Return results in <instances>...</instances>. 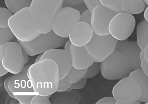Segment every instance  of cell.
<instances>
[{
	"label": "cell",
	"instance_id": "obj_1",
	"mask_svg": "<svg viewBox=\"0 0 148 104\" xmlns=\"http://www.w3.org/2000/svg\"><path fill=\"white\" fill-rule=\"evenodd\" d=\"M27 75L36 94L49 97L57 90L59 67L55 61L45 59L30 65Z\"/></svg>",
	"mask_w": 148,
	"mask_h": 104
},
{
	"label": "cell",
	"instance_id": "obj_2",
	"mask_svg": "<svg viewBox=\"0 0 148 104\" xmlns=\"http://www.w3.org/2000/svg\"><path fill=\"white\" fill-rule=\"evenodd\" d=\"M63 5V0H32L30 13L38 32L46 33L52 30L54 17Z\"/></svg>",
	"mask_w": 148,
	"mask_h": 104
},
{
	"label": "cell",
	"instance_id": "obj_3",
	"mask_svg": "<svg viewBox=\"0 0 148 104\" xmlns=\"http://www.w3.org/2000/svg\"><path fill=\"white\" fill-rule=\"evenodd\" d=\"M100 64L102 75L109 80H121L129 77L133 71L129 58L116 50Z\"/></svg>",
	"mask_w": 148,
	"mask_h": 104
},
{
	"label": "cell",
	"instance_id": "obj_4",
	"mask_svg": "<svg viewBox=\"0 0 148 104\" xmlns=\"http://www.w3.org/2000/svg\"><path fill=\"white\" fill-rule=\"evenodd\" d=\"M9 27L18 40L28 42L39 36L30 14L29 8L22 9L9 19Z\"/></svg>",
	"mask_w": 148,
	"mask_h": 104
},
{
	"label": "cell",
	"instance_id": "obj_5",
	"mask_svg": "<svg viewBox=\"0 0 148 104\" xmlns=\"http://www.w3.org/2000/svg\"><path fill=\"white\" fill-rule=\"evenodd\" d=\"M64 39L58 36L51 30L46 33H40L29 41H18L24 50L29 56H33L61 47L64 43Z\"/></svg>",
	"mask_w": 148,
	"mask_h": 104
},
{
	"label": "cell",
	"instance_id": "obj_6",
	"mask_svg": "<svg viewBox=\"0 0 148 104\" xmlns=\"http://www.w3.org/2000/svg\"><path fill=\"white\" fill-rule=\"evenodd\" d=\"M22 50L18 42L11 41L0 45V63L9 73H19L25 66Z\"/></svg>",
	"mask_w": 148,
	"mask_h": 104
},
{
	"label": "cell",
	"instance_id": "obj_7",
	"mask_svg": "<svg viewBox=\"0 0 148 104\" xmlns=\"http://www.w3.org/2000/svg\"><path fill=\"white\" fill-rule=\"evenodd\" d=\"M30 65L25 66L19 73L12 75L8 83L10 91L21 104H30L36 94L27 75Z\"/></svg>",
	"mask_w": 148,
	"mask_h": 104
},
{
	"label": "cell",
	"instance_id": "obj_8",
	"mask_svg": "<svg viewBox=\"0 0 148 104\" xmlns=\"http://www.w3.org/2000/svg\"><path fill=\"white\" fill-rule=\"evenodd\" d=\"M80 12L68 6L62 7L55 14L51 29L58 36L69 37L70 31L75 24L80 21Z\"/></svg>",
	"mask_w": 148,
	"mask_h": 104
},
{
	"label": "cell",
	"instance_id": "obj_9",
	"mask_svg": "<svg viewBox=\"0 0 148 104\" xmlns=\"http://www.w3.org/2000/svg\"><path fill=\"white\" fill-rule=\"evenodd\" d=\"M117 41L110 35H100L94 33L90 41L84 46L95 62L101 63L115 50Z\"/></svg>",
	"mask_w": 148,
	"mask_h": 104
},
{
	"label": "cell",
	"instance_id": "obj_10",
	"mask_svg": "<svg viewBox=\"0 0 148 104\" xmlns=\"http://www.w3.org/2000/svg\"><path fill=\"white\" fill-rule=\"evenodd\" d=\"M136 19L132 14L117 13L111 20L109 26L110 35L117 40L127 39L135 27Z\"/></svg>",
	"mask_w": 148,
	"mask_h": 104
},
{
	"label": "cell",
	"instance_id": "obj_11",
	"mask_svg": "<svg viewBox=\"0 0 148 104\" xmlns=\"http://www.w3.org/2000/svg\"><path fill=\"white\" fill-rule=\"evenodd\" d=\"M113 97L119 101L127 103L135 102L140 98V87L134 79L129 77L120 80L112 90Z\"/></svg>",
	"mask_w": 148,
	"mask_h": 104
},
{
	"label": "cell",
	"instance_id": "obj_12",
	"mask_svg": "<svg viewBox=\"0 0 148 104\" xmlns=\"http://www.w3.org/2000/svg\"><path fill=\"white\" fill-rule=\"evenodd\" d=\"M117 13L101 4L95 7L92 12L90 24L94 33L100 35H110V22Z\"/></svg>",
	"mask_w": 148,
	"mask_h": 104
},
{
	"label": "cell",
	"instance_id": "obj_13",
	"mask_svg": "<svg viewBox=\"0 0 148 104\" xmlns=\"http://www.w3.org/2000/svg\"><path fill=\"white\" fill-rule=\"evenodd\" d=\"M47 58L53 60L57 64L59 80L65 77L73 67L71 53L64 49L56 48L49 50L43 54L40 60Z\"/></svg>",
	"mask_w": 148,
	"mask_h": 104
},
{
	"label": "cell",
	"instance_id": "obj_14",
	"mask_svg": "<svg viewBox=\"0 0 148 104\" xmlns=\"http://www.w3.org/2000/svg\"><path fill=\"white\" fill-rule=\"evenodd\" d=\"M115 50L127 57L131 63L133 70L141 69V61L140 54L141 50L137 41L125 40H118Z\"/></svg>",
	"mask_w": 148,
	"mask_h": 104
},
{
	"label": "cell",
	"instance_id": "obj_15",
	"mask_svg": "<svg viewBox=\"0 0 148 104\" xmlns=\"http://www.w3.org/2000/svg\"><path fill=\"white\" fill-rule=\"evenodd\" d=\"M93 34L90 25L79 21L73 27L69 38L73 45L77 47L84 46L90 41Z\"/></svg>",
	"mask_w": 148,
	"mask_h": 104
},
{
	"label": "cell",
	"instance_id": "obj_16",
	"mask_svg": "<svg viewBox=\"0 0 148 104\" xmlns=\"http://www.w3.org/2000/svg\"><path fill=\"white\" fill-rule=\"evenodd\" d=\"M70 52L72 66L76 69H86L94 62L85 46H76L72 44Z\"/></svg>",
	"mask_w": 148,
	"mask_h": 104
},
{
	"label": "cell",
	"instance_id": "obj_17",
	"mask_svg": "<svg viewBox=\"0 0 148 104\" xmlns=\"http://www.w3.org/2000/svg\"><path fill=\"white\" fill-rule=\"evenodd\" d=\"M51 104H79L81 101V95L75 89H69L64 91L56 92L50 97Z\"/></svg>",
	"mask_w": 148,
	"mask_h": 104
},
{
	"label": "cell",
	"instance_id": "obj_18",
	"mask_svg": "<svg viewBox=\"0 0 148 104\" xmlns=\"http://www.w3.org/2000/svg\"><path fill=\"white\" fill-rule=\"evenodd\" d=\"M129 77L134 79L138 82L141 89V95L138 101L141 102L148 101V77L141 69L133 71Z\"/></svg>",
	"mask_w": 148,
	"mask_h": 104
},
{
	"label": "cell",
	"instance_id": "obj_19",
	"mask_svg": "<svg viewBox=\"0 0 148 104\" xmlns=\"http://www.w3.org/2000/svg\"><path fill=\"white\" fill-rule=\"evenodd\" d=\"M145 4L143 0H122L121 10L133 15L139 14L145 10Z\"/></svg>",
	"mask_w": 148,
	"mask_h": 104
},
{
	"label": "cell",
	"instance_id": "obj_20",
	"mask_svg": "<svg viewBox=\"0 0 148 104\" xmlns=\"http://www.w3.org/2000/svg\"><path fill=\"white\" fill-rule=\"evenodd\" d=\"M137 43L141 50L148 44V22L146 20L138 23L136 29Z\"/></svg>",
	"mask_w": 148,
	"mask_h": 104
},
{
	"label": "cell",
	"instance_id": "obj_21",
	"mask_svg": "<svg viewBox=\"0 0 148 104\" xmlns=\"http://www.w3.org/2000/svg\"><path fill=\"white\" fill-rule=\"evenodd\" d=\"M32 0H4L6 7L15 14L22 9L30 7Z\"/></svg>",
	"mask_w": 148,
	"mask_h": 104
},
{
	"label": "cell",
	"instance_id": "obj_22",
	"mask_svg": "<svg viewBox=\"0 0 148 104\" xmlns=\"http://www.w3.org/2000/svg\"><path fill=\"white\" fill-rule=\"evenodd\" d=\"M87 69H77L72 67L66 77L71 84L75 83L84 77Z\"/></svg>",
	"mask_w": 148,
	"mask_h": 104
},
{
	"label": "cell",
	"instance_id": "obj_23",
	"mask_svg": "<svg viewBox=\"0 0 148 104\" xmlns=\"http://www.w3.org/2000/svg\"><path fill=\"white\" fill-rule=\"evenodd\" d=\"M122 1V0H100L103 6L116 13L123 12L121 10Z\"/></svg>",
	"mask_w": 148,
	"mask_h": 104
},
{
	"label": "cell",
	"instance_id": "obj_24",
	"mask_svg": "<svg viewBox=\"0 0 148 104\" xmlns=\"http://www.w3.org/2000/svg\"><path fill=\"white\" fill-rule=\"evenodd\" d=\"M14 37V34L9 27H0V45L11 42Z\"/></svg>",
	"mask_w": 148,
	"mask_h": 104
},
{
	"label": "cell",
	"instance_id": "obj_25",
	"mask_svg": "<svg viewBox=\"0 0 148 104\" xmlns=\"http://www.w3.org/2000/svg\"><path fill=\"white\" fill-rule=\"evenodd\" d=\"M14 14L7 8L0 7V27H9V19Z\"/></svg>",
	"mask_w": 148,
	"mask_h": 104
},
{
	"label": "cell",
	"instance_id": "obj_26",
	"mask_svg": "<svg viewBox=\"0 0 148 104\" xmlns=\"http://www.w3.org/2000/svg\"><path fill=\"white\" fill-rule=\"evenodd\" d=\"M101 71L100 63L94 62L87 68V72L84 77L88 79L96 76Z\"/></svg>",
	"mask_w": 148,
	"mask_h": 104
},
{
	"label": "cell",
	"instance_id": "obj_27",
	"mask_svg": "<svg viewBox=\"0 0 148 104\" xmlns=\"http://www.w3.org/2000/svg\"><path fill=\"white\" fill-rule=\"evenodd\" d=\"M31 104H51L49 97L48 96L36 94L31 100Z\"/></svg>",
	"mask_w": 148,
	"mask_h": 104
},
{
	"label": "cell",
	"instance_id": "obj_28",
	"mask_svg": "<svg viewBox=\"0 0 148 104\" xmlns=\"http://www.w3.org/2000/svg\"><path fill=\"white\" fill-rule=\"evenodd\" d=\"M71 84V83L67 80L66 77H64L59 80V84L56 91H64L69 89Z\"/></svg>",
	"mask_w": 148,
	"mask_h": 104
},
{
	"label": "cell",
	"instance_id": "obj_29",
	"mask_svg": "<svg viewBox=\"0 0 148 104\" xmlns=\"http://www.w3.org/2000/svg\"><path fill=\"white\" fill-rule=\"evenodd\" d=\"M92 20V12L89 10H86L80 15V22L91 24Z\"/></svg>",
	"mask_w": 148,
	"mask_h": 104
},
{
	"label": "cell",
	"instance_id": "obj_30",
	"mask_svg": "<svg viewBox=\"0 0 148 104\" xmlns=\"http://www.w3.org/2000/svg\"><path fill=\"white\" fill-rule=\"evenodd\" d=\"M83 1L87 8L91 12L95 7L101 4L100 0H83Z\"/></svg>",
	"mask_w": 148,
	"mask_h": 104
},
{
	"label": "cell",
	"instance_id": "obj_31",
	"mask_svg": "<svg viewBox=\"0 0 148 104\" xmlns=\"http://www.w3.org/2000/svg\"><path fill=\"white\" fill-rule=\"evenodd\" d=\"M87 82V79L85 77H83L81 80H79L75 83L72 84L70 89H82V88H84Z\"/></svg>",
	"mask_w": 148,
	"mask_h": 104
},
{
	"label": "cell",
	"instance_id": "obj_32",
	"mask_svg": "<svg viewBox=\"0 0 148 104\" xmlns=\"http://www.w3.org/2000/svg\"><path fill=\"white\" fill-rule=\"evenodd\" d=\"M117 101L114 97H106L99 100L96 104H115Z\"/></svg>",
	"mask_w": 148,
	"mask_h": 104
},
{
	"label": "cell",
	"instance_id": "obj_33",
	"mask_svg": "<svg viewBox=\"0 0 148 104\" xmlns=\"http://www.w3.org/2000/svg\"><path fill=\"white\" fill-rule=\"evenodd\" d=\"M11 77V76H9V77H7V78L5 80L4 82V87L5 90L7 92L9 95L10 96L11 98L13 99H16L15 97H14V95L10 91V89H9L8 85V83L9 79H10Z\"/></svg>",
	"mask_w": 148,
	"mask_h": 104
},
{
	"label": "cell",
	"instance_id": "obj_34",
	"mask_svg": "<svg viewBox=\"0 0 148 104\" xmlns=\"http://www.w3.org/2000/svg\"><path fill=\"white\" fill-rule=\"evenodd\" d=\"M141 69L148 77V64L145 59L141 62Z\"/></svg>",
	"mask_w": 148,
	"mask_h": 104
},
{
	"label": "cell",
	"instance_id": "obj_35",
	"mask_svg": "<svg viewBox=\"0 0 148 104\" xmlns=\"http://www.w3.org/2000/svg\"><path fill=\"white\" fill-rule=\"evenodd\" d=\"M9 72L5 69L4 67L3 66L2 63H0V76H4L5 75L7 74Z\"/></svg>",
	"mask_w": 148,
	"mask_h": 104
},
{
	"label": "cell",
	"instance_id": "obj_36",
	"mask_svg": "<svg viewBox=\"0 0 148 104\" xmlns=\"http://www.w3.org/2000/svg\"><path fill=\"white\" fill-rule=\"evenodd\" d=\"M139 101H135L134 102L131 103H127L125 102H121V101H116V104H140V102H139Z\"/></svg>",
	"mask_w": 148,
	"mask_h": 104
},
{
	"label": "cell",
	"instance_id": "obj_37",
	"mask_svg": "<svg viewBox=\"0 0 148 104\" xmlns=\"http://www.w3.org/2000/svg\"><path fill=\"white\" fill-rule=\"evenodd\" d=\"M72 44V43H71V41H70V40L69 41H67V43H66L65 45L64 50L70 52V49H71Z\"/></svg>",
	"mask_w": 148,
	"mask_h": 104
},
{
	"label": "cell",
	"instance_id": "obj_38",
	"mask_svg": "<svg viewBox=\"0 0 148 104\" xmlns=\"http://www.w3.org/2000/svg\"><path fill=\"white\" fill-rule=\"evenodd\" d=\"M22 54H23L24 58L26 64L27 63L29 60V55L23 49L22 50Z\"/></svg>",
	"mask_w": 148,
	"mask_h": 104
},
{
	"label": "cell",
	"instance_id": "obj_39",
	"mask_svg": "<svg viewBox=\"0 0 148 104\" xmlns=\"http://www.w3.org/2000/svg\"><path fill=\"white\" fill-rule=\"evenodd\" d=\"M145 50V59L148 64V44L144 49Z\"/></svg>",
	"mask_w": 148,
	"mask_h": 104
},
{
	"label": "cell",
	"instance_id": "obj_40",
	"mask_svg": "<svg viewBox=\"0 0 148 104\" xmlns=\"http://www.w3.org/2000/svg\"><path fill=\"white\" fill-rule=\"evenodd\" d=\"M140 58L141 61L145 59V50H141L140 54Z\"/></svg>",
	"mask_w": 148,
	"mask_h": 104
},
{
	"label": "cell",
	"instance_id": "obj_41",
	"mask_svg": "<svg viewBox=\"0 0 148 104\" xmlns=\"http://www.w3.org/2000/svg\"><path fill=\"white\" fill-rule=\"evenodd\" d=\"M144 17L145 20L148 22V6L144 12Z\"/></svg>",
	"mask_w": 148,
	"mask_h": 104
},
{
	"label": "cell",
	"instance_id": "obj_42",
	"mask_svg": "<svg viewBox=\"0 0 148 104\" xmlns=\"http://www.w3.org/2000/svg\"><path fill=\"white\" fill-rule=\"evenodd\" d=\"M43 54H40L38 55V56H37L36 59L35 60V63H36L38 62V61H39L40 60L42 56V55H43Z\"/></svg>",
	"mask_w": 148,
	"mask_h": 104
},
{
	"label": "cell",
	"instance_id": "obj_43",
	"mask_svg": "<svg viewBox=\"0 0 148 104\" xmlns=\"http://www.w3.org/2000/svg\"><path fill=\"white\" fill-rule=\"evenodd\" d=\"M143 1L146 4L148 5V0H143Z\"/></svg>",
	"mask_w": 148,
	"mask_h": 104
},
{
	"label": "cell",
	"instance_id": "obj_44",
	"mask_svg": "<svg viewBox=\"0 0 148 104\" xmlns=\"http://www.w3.org/2000/svg\"><path fill=\"white\" fill-rule=\"evenodd\" d=\"M146 104H148V102H147L146 103Z\"/></svg>",
	"mask_w": 148,
	"mask_h": 104
}]
</instances>
